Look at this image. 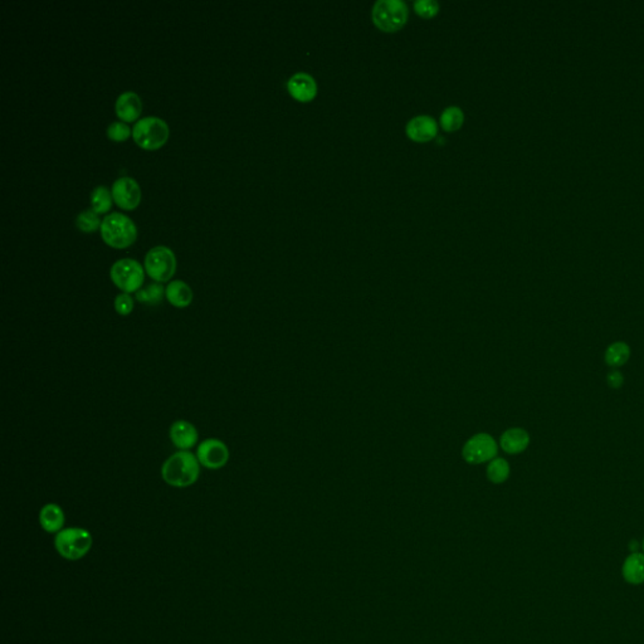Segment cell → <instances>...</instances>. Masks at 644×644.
Listing matches in <instances>:
<instances>
[{
	"instance_id": "1",
	"label": "cell",
	"mask_w": 644,
	"mask_h": 644,
	"mask_svg": "<svg viewBox=\"0 0 644 644\" xmlns=\"http://www.w3.org/2000/svg\"><path fill=\"white\" fill-rule=\"evenodd\" d=\"M201 466L194 453L190 450H177L166 458L161 467V476L169 486L185 488L198 481Z\"/></svg>"
},
{
	"instance_id": "2",
	"label": "cell",
	"mask_w": 644,
	"mask_h": 644,
	"mask_svg": "<svg viewBox=\"0 0 644 644\" xmlns=\"http://www.w3.org/2000/svg\"><path fill=\"white\" fill-rule=\"evenodd\" d=\"M101 236L111 247L125 248L134 243L137 229L133 219L125 214L115 212L102 219Z\"/></svg>"
},
{
	"instance_id": "3",
	"label": "cell",
	"mask_w": 644,
	"mask_h": 644,
	"mask_svg": "<svg viewBox=\"0 0 644 644\" xmlns=\"http://www.w3.org/2000/svg\"><path fill=\"white\" fill-rule=\"evenodd\" d=\"M55 546L65 559H82L91 550L92 536L81 528L63 529L55 536Z\"/></svg>"
},
{
	"instance_id": "4",
	"label": "cell",
	"mask_w": 644,
	"mask_h": 644,
	"mask_svg": "<svg viewBox=\"0 0 644 644\" xmlns=\"http://www.w3.org/2000/svg\"><path fill=\"white\" fill-rule=\"evenodd\" d=\"M373 22L384 32H396L407 23L408 6L403 0H379L373 6Z\"/></svg>"
},
{
	"instance_id": "5",
	"label": "cell",
	"mask_w": 644,
	"mask_h": 644,
	"mask_svg": "<svg viewBox=\"0 0 644 644\" xmlns=\"http://www.w3.org/2000/svg\"><path fill=\"white\" fill-rule=\"evenodd\" d=\"M133 137L137 145L146 150H155L169 137L168 123L156 116L142 117L133 128Z\"/></svg>"
},
{
	"instance_id": "6",
	"label": "cell",
	"mask_w": 644,
	"mask_h": 644,
	"mask_svg": "<svg viewBox=\"0 0 644 644\" xmlns=\"http://www.w3.org/2000/svg\"><path fill=\"white\" fill-rule=\"evenodd\" d=\"M109 276L117 288H120L122 292L136 293L144 283L145 272L136 260L122 258L112 264Z\"/></svg>"
},
{
	"instance_id": "7",
	"label": "cell",
	"mask_w": 644,
	"mask_h": 644,
	"mask_svg": "<svg viewBox=\"0 0 644 644\" xmlns=\"http://www.w3.org/2000/svg\"><path fill=\"white\" fill-rule=\"evenodd\" d=\"M144 264L146 274L155 282L163 283L170 280L175 274L177 258L170 248L165 246H156L146 253Z\"/></svg>"
},
{
	"instance_id": "8",
	"label": "cell",
	"mask_w": 644,
	"mask_h": 644,
	"mask_svg": "<svg viewBox=\"0 0 644 644\" xmlns=\"http://www.w3.org/2000/svg\"><path fill=\"white\" fill-rule=\"evenodd\" d=\"M195 456L203 467L215 471L224 467L231 455L224 442L217 438H208L198 445Z\"/></svg>"
},
{
	"instance_id": "9",
	"label": "cell",
	"mask_w": 644,
	"mask_h": 644,
	"mask_svg": "<svg viewBox=\"0 0 644 644\" xmlns=\"http://www.w3.org/2000/svg\"><path fill=\"white\" fill-rule=\"evenodd\" d=\"M497 453V443L490 434L481 433L471 438L463 447V458L471 464L492 461Z\"/></svg>"
},
{
	"instance_id": "10",
	"label": "cell",
	"mask_w": 644,
	"mask_h": 644,
	"mask_svg": "<svg viewBox=\"0 0 644 644\" xmlns=\"http://www.w3.org/2000/svg\"><path fill=\"white\" fill-rule=\"evenodd\" d=\"M111 193L114 201H116V204L122 209H134L140 203V187L134 177H119L114 182Z\"/></svg>"
},
{
	"instance_id": "11",
	"label": "cell",
	"mask_w": 644,
	"mask_h": 644,
	"mask_svg": "<svg viewBox=\"0 0 644 644\" xmlns=\"http://www.w3.org/2000/svg\"><path fill=\"white\" fill-rule=\"evenodd\" d=\"M169 437L171 443L174 444L177 450H190L198 443L199 433L194 424H192L188 420H180L171 424Z\"/></svg>"
},
{
	"instance_id": "12",
	"label": "cell",
	"mask_w": 644,
	"mask_h": 644,
	"mask_svg": "<svg viewBox=\"0 0 644 644\" xmlns=\"http://www.w3.org/2000/svg\"><path fill=\"white\" fill-rule=\"evenodd\" d=\"M287 88L292 98L301 102H307L316 98L317 83L315 79L306 72L295 73L287 82Z\"/></svg>"
},
{
	"instance_id": "13",
	"label": "cell",
	"mask_w": 644,
	"mask_h": 644,
	"mask_svg": "<svg viewBox=\"0 0 644 644\" xmlns=\"http://www.w3.org/2000/svg\"><path fill=\"white\" fill-rule=\"evenodd\" d=\"M437 133V121L431 116H415L408 122L407 135L412 140L426 142V141L431 140Z\"/></svg>"
},
{
	"instance_id": "14",
	"label": "cell",
	"mask_w": 644,
	"mask_h": 644,
	"mask_svg": "<svg viewBox=\"0 0 644 644\" xmlns=\"http://www.w3.org/2000/svg\"><path fill=\"white\" fill-rule=\"evenodd\" d=\"M142 104L137 93L123 92L116 101V114L122 121H135L141 114Z\"/></svg>"
},
{
	"instance_id": "15",
	"label": "cell",
	"mask_w": 644,
	"mask_h": 644,
	"mask_svg": "<svg viewBox=\"0 0 644 644\" xmlns=\"http://www.w3.org/2000/svg\"><path fill=\"white\" fill-rule=\"evenodd\" d=\"M530 436L523 428H510L504 431L499 439L501 448L509 455H518L528 450Z\"/></svg>"
},
{
	"instance_id": "16",
	"label": "cell",
	"mask_w": 644,
	"mask_h": 644,
	"mask_svg": "<svg viewBox=\"0 0 644 644\" xmlns=\"http://www.w3.org/2000/svg\"><path fill=\"white\" fill-rule=\"evenodd\" d=\"M39 523L48 534H58L62 531L65 525V512L61 506L55 504H44L39 512Z\"/></svg>"
},
{
	"instance_id": "17",
	"label": "cell",
	"mask_w": 644,
	"mask_h": 644,
	"mask_svg": "<svg viewBox=\"0 0 644 644\" xmlns=\"http://www.w3.org/2000/svg\"><path fill=\"white\" fill-rule=\"evenodd\" d=\"M165 297L177 309H185L193 301V291L184 281H171L168 286L165 287Z\"/></svg>"
},
{
	"instance_id": "18",
	"label": "cell",
	"mask_w": 644,
	"mask_h": 644,
	"mask_svg": "<svg viewBox=\"0 0 644 644\" xmlns=\"http://www.w3.org/2000/svg\"><path fill=\"white\" fill-rule=\"evenodd\" d=\"M623 577L633 585L644 583V554H631L622 568Z\"/></svg>"
},
{
	"instance_id": "19",
	"label": "cell",
	"mask_w": 644,
	"mask_h": 644,
	"mask_svg": "<svg viewBox=\"0 0 644 644\" xmlns=\"http://www.w3.org/2000/svg\"><path fill=\"white\" fill-rule=\"evenodd\" d=\"M631 355H632V350L626 342L615 341L607 347L604 353V361L608 366L615 369V368H620L626 365L629 361Z\"/></svg>"
},
{
	"instance_id": "20",
	"label": "cell",
	"mask_w": 644,
	"mask_h": 644,
	"mask_svg": "<svg viewBox=\"0 0 644 644\" xmlns=\"http://www.w3.org/2000/svg\"><path fill=\"white\" fill-rule=\"evenodd\" d=\"M112 193L109 192V189L105 185H98L96 188L92 190L91 193V204L92 209L96 212V213H106L111 208V204H112Z\"/></svg>"
},
{
	"instance_id": "21",
	"label": "cell",
	"mask_w": 644,
	"mask_h": 644,
	"mask_svg": "<svg viewBox=\"0 0 644 644\" xmlns=\"http://www.w3.org/2000/svg\"><path fill=\"white\" fill-rule=\"evenodd\" d=\"M165 297V288L161 283L154 282L136 292V300L142 304H159Z\"/></svg>"
},
{
	"instance_id": "22",
	"label": "cell",
	"mask_w": 644,
	"mask_h": 644,
	"mask_svg": "<svg viewBox=\"0 0 644 644\" xmlns=\"http://www.w3.org/2000/svg\"><path fill=\"white\" fill-rule=\"evenodd\" d=\"M487 477L493 483H504L510 477V464L504 458H495L487 467Z\"/></svg>"
},
{
	"instance_id": "23",
	"label": "cell",
	"mask_w": 644,
	"mask_h": 644,
	"mask_svg": "<svg viewBox=\"0 0 644 644\" xmlns=\"http://www.w3.org/2000/svg\"><path fill=\"white\" fill-rule=\"evenodd\" d=\"M464 114L458 106H450L441 115V125L445 131H456L462 126Z\"/></svg>"
},
{
	"instance_id": "24",
	"label": "cell",
	"mask_w": 644,
	"mask_h": 644,
	"mask_svg": "<svg viewBox=\"0 0 644 644\" xmlns=\"http://www.w3.org/2000/svg\"><path fill=\"white\" fill-rule=\"evenodd\" d=\"M101 223L102 222L98 217V213H96L92 208L81 212L77 215V218H76L77 228H79V231L85 232V233H91V232L96 231L98 227H101Z\"/></svg>"
},
{
	"instance_id": "25",
	"label": "cell",
	"mask_w": 644,
	"mask_h": 644,
	"mask_svg": "<svg viewBox=\"0 0 644 644\" xmlns=\"http://www.w3.org/2000/svg\"><path fill=\"white\" fill-rule=\"evenodd\" d=\"M114 306L120 316H128L134 310V298L131 297L130 293L121 292L116 296Z\"/></svg>"
},
{
	"instance_id": "26",
	"label": "cell",
	"mask_w": 644,
	"mask_h": 644,
	"mask_svg": "<svg viewBox=\"0 0 644 644\" xmlns=\"http://www.w3.org/2000/svg\"><path fill=\"white\" fill-rule=\"evenodd\" d=\"M131 134V128L128 123L121 121L112 122L107 128V136L112 141H123Z\"/></svg>"
},
{
	"instance_id": "27",
	"label": "cell",
	"mask_w": 644,
	"mask_h": 644,
	"mask_svg": "<svg viewBox=\"0 0 644 644\" xmlns=\"http://www.w3.org/2000/svg\"><path fill=\"white\" fill-rule=\"evenodd\" d=\"M414 9L422 17L431 18L439 12V4L436 0H417L414 3Z\"/></svg>"
},
{
	"instance_id": "28",
	"label": "cell",
	"mask_w": 644,
	"mask_h": 644,
	"mask_svg": "<svg viewBox=\"0 0 644 644\" xmlns=\"http://www.w3.org/2000/svg\"><path fill=\"white\" fill-rule=\"evenodd\" d=\"M607 384L610 389H620L624 384V375L619 370L613 369L607 374Z\"/></svg>"
},
{
	"instance_id": "29",
	"label": "cell",
	"mask_w": 644,
	"mask_h": 644,
	"mask_svg": "<svg viewBox=\"0 0 644 644\" xmlns=\"http://www.w3.org/2000/svg\"><path fill=\"white\" fill-rule=\"evenodd\" d=\"M638 549H639L638 541L632 540L631 541V542H629V550H631V553L632 554L638 553Z\"/></svg>"
},
{
	"instance_id": "30",
	"label": "cell",
	"mask_w": 644,
	"mask_h": 644,
	"mask_svg": "<svg viewBox=\"0 0 644 644\" xmlns=\"http://www.w3.org/2000/svg\"><path fill=\"white\" fill-rule=\"evenodd\" d=\"M642 547H643V550H644V539H643V542H642Z\"/></svg>"
}]
</instances>
